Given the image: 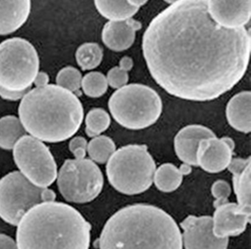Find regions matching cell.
Segmentation results:
<instances>
[{"instance_id":"cell-24","label":"cell","mask_w":251,"mask_h":249,"mask_svg":"<svg viewBox=\"0 0 251 249\" xmlns=\"http://www.w3.org/2000/svg\"><path fill=\"white\" fill-rule=\"evenodd\" d=\"M116 150L114 141L106 136H97L92 137L88 143L87 152L93 162L104 164L111 157Z\"/></svg>"},{"instance_id":"cell-1","label":"cell","mask_w":251,"mask_h":249,"mask_svg":"<svg viewBox=\"0 0 251 249\" xmlns=\"http://www.w3.org/2000/svg\"><path fill=\"white\" fill-rule=\"evenodd\" d=\"M251 30L216 23L207 0H179L158 13L142 38L151 77L174 97L208 102L230 91L249 68Z\"/></svg>"},{"instance_id":"cell-15","label":"cell","mask_w":251,"mask_h":249,"mask_svg":"<svg viewBox=\"0 0 251 249\" xmlns=\"http://www.w3.org/2000/svg\"><path fill=\"white\" fill-rule=\"evenodd\" d=\"M215 136H217L216 134L206 126L187 125L181 129L174 137L176 155L183 164L190 167H197L196 154L201 140Z\"/></svg>"},{"instance_id":"cell-25","label":"cell","mask_w":251,"mask_h":249,"mask_svg":"<svg viewBox=\"0 0 251 249\" xmlns=\"http://www.w3.org/2000/svg\"><path fill=\"white\" fill-rule=\"evenodd\" d=\"M85 123L87 136L95 137L108 129L111 119L108 112L103 108H93L87 114Z\"/></svg>"},{"instance_id":"cell-9","label":"cell","mask_w":251,"mask_h":249,"mask_svg":"<svg viewBox=\"0 0 251 249\" xmlns=\"http://www.w3.org/2000/svg\"><path fill=\"white\" fill-rule=\"evenodd\" d=\"M57 187L72 203H88L103 190V173L91 159H68L57 171Z\"/></svg>"},{"instance_id":"cell-13","label":"cell","mask_w":251,"mask_h":249,"mask_svg":"<svg viewBox=\"0 0 251 249\" xmlns=\"http://www.w3.org/2000/svg\"><path fill=\"white\" fill-rule=\"evenodd\" d=\"M207 6L212 19L223 27H247L251 21V0H207Z\"/></svg>"},{"instance_id":"cell-8","label":"cell","mask_w":251,"mask_h":249,"mask_svg":"<svg viewBox=\"0 0 251 249\" xmlns=\"http://www.w3.org/2000/svg\"><path fill=\"white\" fill-rule=\"evenodd\" d=\"M56 198L53 190L36 186L20 171H12L0 179V218L12 226H17L32 207L54 201Z\"/></svg>"},{"instance_id":"cell-11","label":"cell","mask_w":251,"mask_h":249,"mask_svg":"<svg viewBox=\"0 0 251 249\" xmlns=\"http://www.w3.org/2000/svg\"><path fill=\"white\" fill-rule=\"evenodd\" d=\"M184 249H227L228 238H218L213 232V218L209 215L187 216L181 223Z\"/></svg>"},{"instance_id":"cell-26","label":"cell","mask_w":251,"mask_h":249,"mask_svg":"<svg viewBox=\"0 0 251 249\" xmlns=\"http://www.w3.org/2000/svg\"><path fill=\"white\" fill-rule=\"evenodd\" d=\"M81 89L90 98H99L107 91L108 84L105 75L100 72H91L82 77Z\"/></svg>"},{"instance_id":"cell-7","label":"cell","mask_w":251,"mask_h":249,"mask_svg":"<svg viewBox=\"0 0 251 249\" xmlns=\"http://www.w3.org/2000/svg\"><path fill=\"white\" fill-rule=\"evenodd\" d=\"M40 72V57L34 46L23 38L0 44V87L12 91L30 90Z\"/></svg>"},{"instance_id":"cell-17","label":"cell","mask_w":251,"mask_h":249,"mask_svg":"<svg viewBox=\"0 0 251 249\" xmlns=\"http://www.w3.org/2000/svg\"><path fill=\"white\" fill-rule=\"evenodd\" d=\"M31 0H0V36L12 34L27 21Z\"/></svg>"},{"instance_id":"cell-10","label":"cell","mask_w":251,"mask_h":249,"mask_svg":"<svg viewBox=\"0 0 251 249\" xmlns=\"http://www.w3.org/2000/svg\"><path fill=\"white\" fill-rule=\"evenodd\" d=\"M12 150L18 171L36 186L47 188L57 180V163L45 142L25 135Z\"/></svg>"},{"instance_id":"cell-31","label":"cell","mask_w":251,"mask_h":249,"mask_svg":"<svg viewBox=\"0 0 251 249\" xmlns=\"http://www.w3.org/2000/svg\"><path fill=\"white\" fill-rule=\"evenodd\" d=\"M29 90L26 91H12V90H6L2 87H0V98L6 101H11V102H16V101H21L24 96L26 94V92Z\"/></svg>"},{"instance_id":"cell-30","label":"cell","mask_w":251,"mask_h":249,"mask_svg":"<svg viewBox=\"0 0 251 249\" xmlns=\"http://www.w3.org/2000/svg\"><path fill=\"white\" fill-rule=\"evenodd\" d=\"M88 141L83 136H75L71 139L69 149L75 155V159L85 158L87 153Z\"/></svg>"},{"instance_id":"cell-22","label":"cell","mask_w":251,"mask_h":249,"mask_svg":"<svg viewBox=\"0 0 251 249\" xmlns=\"http://www.w3.org/2000/svg\"><path fill=\"white\" fill-rule=\"evenodd\" d=\"M27 135L18 117L8 115L0 118V148L11 150L22 136Z\"/></svg>"},{"instance_id":"cell-19","label":"cell","mask_w":251,"mask_h":249,"mask_svg":"<svg viewBox=\"0 0 251 249\" xmlns=\"http://www.w3.org/2000/svg\"><path fill=\"white\" fill-rule=\"evenodd\" d=\"M226 118L234 130L250 134L251 131V92L241 91L228 101Z\"/></svg>"},{"instance_id":"cell-33","label":"cell","mask_w":251,"mask_h":249,"mask_svg":"<svg viewBox=\"0 0 251 249\" xmlns=\"http://www.w3.org/2000/svg\"><path fill=\"white\" fill-rule=\"evenodd\" d=\"M49 75L48 74H46V72H39L35 77L33 85L35 88H42V87H46L49 84Z\"/></svg>"},{"instance_id":"cell-2","label":"cell","mask_w":251,"mask_h":249,"mask_svg":"<svg viewBox=\"0 0 251 249\" xmlns=\"http://www.w3.org/2000/svg\"><path fill=\"white\" fill-rule=\"evenodd\" d=\"M99 249H183L182 233L161 208L133 204L122 208L104 224Z\"/></svg>"},{"instance_id":"cell-6","label":"cell","mask_w":251,"mask_h":249,"mask_svg":"<svg viewBox=\"0 0 251 249\" xmlns=\"http://www.w3.org/2000/svg\"><path fill=\"white\" fill-rule=\"evenodd\" d=\"M108 108L119 124L129 130H142L154 124L163 111L159 94L143 84H127L116 90Z\"/></svg>"},{"instance_id":"cell-23","label":"cell","mask_w":251,"mask_h":249,"mask_svg":"<svg viewBox=\"0 0 251 249\" xmlns=\"http://www.w3.org/2000/svg\"><path fill=\"white\" fill-rule=\"evenodd\" d=\"M103 48L97 43H85L77 48L75 59L82 71H92L103 61Z\"/></svg>"},{"instance_id":"cell-14","label":"cell","mask_w":251,"mask_h":249,"mask_svg":"<svg viewBox=\"0 0 251 249\" xmlns=\"http://www.w3.org/2000/svg\"><path fill=\"white\" fill-rule=\"evenodd\" d=\"M213 218V232L218 238L239 236L249 223L251 215L244 212L234 202H225L216 207Z\"/></svg>"},{"instance_id":"cell-27","label":"cell","mask_w":251,"mask_h":249,"mask_svg":"<svg viewBox=\"0 0 251 249\" xmlns=\"http://www.w3.org/2000/svg\"><path fill=\"white\" fill-rule=\"evenodd\" d=\"M82 77L83 76L78 69L67 66L61 69L57 73L56 85L73 93H75L81 89Z\"/></svg>"},{"instance_id":"cell-3","label":"cell","mask_w":251,"mask_h":249,"mask_svg":"<svg viewBox=\"0 0 251 249\" xmlns=\"http://www.w3.org/2000/svg\"><path fill=\"white\" fill-rule=\"evenodd\" d=\"M18 118L27 135L43 142L58 143L77 133L84 109L75 93L48 84L26 92L20 101Z\"/></svg>"},{"instance_id":"cell-34","label":"cell","mask_w":251,"mask_h":249,"mask_svg":"<svg viewBox=\"0 0 251 249\" xmlns=\"http://www.w3.org/2000/svg\"><path fill=\"white\" fill-rule=\"evenodd\" d=\"M119 67L125 70L126 72H130L134 67V61L131 57H128V56L122 57V59L120 60V63H119Z\"/></svg>"},{"instance_id":"cell-4","label":"cell","mask_w":251,"mask_h":249,"mask_svg":"<svg viewBox=\"0 0 251 249\" xmlns=\"http://www.w3.org/2000/svg\"><path fill=\"white\" fill-rule=\"evenodd\" d=\"M16 226L18 249H90L92 226L68 204H37Z\"/></svg>"},{"instance_id":"cell-18","label":"cell","mask_w":251,"mask_h":249,"mask_svg":"<svg viewBox=\"0 0 251 249\" xmlns=\"http://www.w3.org/2000/svg\"><path fill=\"white\" fill-rule=\"evenodd\" d=\"M228 171L232 173L233 190L240 208L251 215V158L232 159Z\"/></svg>"},{"instance_id":"cell-20","label":"cell","mask_w":251,"mask_h":249,"mask_svg":"<svg viewBox=\"0 0 251 249\" xmlns=\"http://www.w3.org/2000/svg\"><path fill=\"white\" fill-rule=\"evenodd\" d=\"M191 167L185 164L182 165L180 169L176 168L171 163L163 164L157 170H155L153 182L156 188L161 192H173L182 184L183 176L188 175L191 173Z\"/></svg>"},{"instance_id":"cell-12","label":"cell","mask_w":251,"mask_h":249,"mask_svg":"<svg viewBox=\"0 0 251 249\" xmlns=\"http://www.w3.org/2000/svg\"><path fill=\"white\" fill-rule=\"evenodd\" d=\"M234 147V141L227 136L202 139L197 149V166L209 173L227 170L232 160Z\"/></svg>"},{"instance_id":"cell-36","label":"cell","mask_w":251,"mask_h":249,"mask_svg":"<svg viewBox=\"0 0 251 249\" xmlns=\"http://www.w3.org/2000/svg\"><path fill=\"white\" fill-rule=\"evenodd\" d=\"M165 2H167L168 4H170V5H172L173 3H175V2H177V1H179V0H164Z\"/></svg>"},{"instance_id":"cell-5","label":"cell","mask_w":251,"mask_h":249,"mask_svg":"<svg viewBox=\"0 0 251 249\" xmlns=\"http://www.w3.org/2000/svg\"><path fill=\"white\" fill-rule=\"evenodd\" d=\"M155 162L146 145L132 144L115 150L108 159L105 172L118 192L138 195L147 191L153 182Z\"/></svg>"},{"instance_id":"cell-21","label":"cell","mask_w":251,"mask_h":249,"mask_svg":"<svg viewBox=\"0 0 251 249\" xmlns=\"http://www.w3.org/2000/svg\"><path fill=\"white\" fill-rule=\"evenodd\" d=\"M96 10L109 21L133 18L139 9L130 6L126 0H94Z\"/></svg>"},{"instance_id":"cell-28","label":"cell","mask_w":251,"mask_h":249,"mask_svg":"<svg viewBox=\"0 0 251 249\" xmlns=\"http://www.w3.org/2000/svg\"><path fill=\"white\" fill-rule=\"evenodd\" d=\"M105 77H106L108 86L114 90H119L125 87L129 82L128 72L120 68L119 66L110 69L107 72V75H105Z\"/></svg>"},{"instance_id":"cell-35","label":"cell","mask_w":251,"mask_h":249,"mask_svg":"<svg viewBox=\"0 0 251 249\" xmlns=\"http://www.w3.org/2000/svg\"><path fill=\"white\" fill-rule=\"evenodd\" d=\"M126 1H127V3L130 6H132L134 8H137V9H139L140 7L144 6L148 2L149 0H126Z\"/></svg>"},{"instance_id":"cell-29","label":"cell","mask_w":251,"mask_h":249,"mask_svg":"<svg viewBox=\"0 0 251 249\" xmlns=\"http://www.w3.org/2000/svg\"><path fill=\"white\" fill-rule=\"evenodd\" d=\"M211 192L213 197L216 199L214 202V207L216 208L217 206L228 201V198L230 196L231 189L228 181L217 180L213 183L211 187Z\"/></svg>"},{"instance_id":"cell-16","label":"cell","mask_w":251,"mask_h":249,"mask_svg":"<svg viewBox=\"0 0 251 249\" xmlns=\"http://www.w3.org/2000/svg\"><path fill=\"white\" fill-rule=\"evenodd\" d=\"M142 24L133 18L123 21H109L103 25L102 41L103 45L114 52L128 50L136 41L137 31Z\"/></svg>"},{"instance_id":"cell-32","label":"cell","mask_w":251,"mask_h":249,"mask_svg":"<svg viewBox=\"0 0 251 249\" xmlns=\"http://www.w3.org/2000/svg\"><path fill=\"white\" fill-rule=\"evenodd\" d=\"M0 249H18L16 241L11 236L0 233Z\"/></svg>"}]
</instances>
